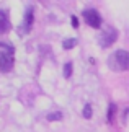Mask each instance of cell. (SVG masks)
I'll return each instance as SVG.
<instances>
[{"instance_id":"5b68a950","label":"cell","mask_w":129,"mask_h":132,"mask_svg":"<svg viewBox=\"0 0 129 132\" xmlns=\"http://www.w3.org/2000/svg\"><path fill=\"white\" fill-rule=\"evenodd\" d=\"M13 67V57L12 54L0 52V72H8Z\"/></svg>"},{"instance_id":"8992f818","label":"cell","mask_w":129,"mask_h":132,"mask_svg":"<svg viewBox=\"0 0 129 132\" xmlns=\"http://www.w3.org/2000/svg\"><path fill=\"white\" fill-rule=\"evenodd\" d=\"M10 28V24H8V20H7V12H0V34L5 33L7 29Z\"/></svg>"},{"instance_id":"7a4b0ae2","label":"cell","mask_w":129,"mask_h":132,"mask_svg":"<svg viewBox=\"0 0 129 132\" xmlns=\"http://www.w3.org/2000/svg\"><path fill=\"white\" fill-rule=\"evenodd\" d=\"M116 38H118L116 29H115V28H111V26H108V28L103 29L101 34L98 36V43H100L101 47H110V46L116 41Z\"/></svg>"},{"instance_id":"9c48e42d","label":"cell","mask_w":129,"mask_h":132,"mask_svg":"<svg viewBox=\"0 0 129 132\" xmlns=\"http://www.w3.org/2000/svg\"><path fill=\"white\" fill-rule=\"evenodd\" d=\"M84 118L85 119H90L92 118V106L90 104H85V108H84Z\"/></svg>"},{"instance_id":"30bf717a","label":"cell","mask_w":129,"mask_h":132,"mask_svg":"<svg viewBox=\"0 0 129 132\" xmlns=\"http://www.w3.org/2000/svg\"><path fill=\"white\" fill-rule=\"evenodd\" d=\"M115 109H116V106L111 103V104H110V108H108V121H110V122L113 121V116H115Z\"/></svg>"},{"instance_id":"7c38bea8","label":"cell","mask_w":129,"mask_h":132,"mask_svg":"<svg viewBox=\"0 0 129 132\" xmlns=\"http://www.w3.org/2000/svg\"><path fill=\"white\" fill-rule=\"evenodd\" d=\"M72 26L79 28V20H77V16H72Z\"/></svg>"},{"instance_id":"ba28073f","label":"cell","mask_w":129,"mask_h":132,"mask_svg":"<svg viewBox=\"0 0 129 132\" xmlns=\"http://www.w3.org/2000/svg\"><path fill=\"white\" fill-rule=\"evenodd\" d=\"M70 75H72V62H67V64L64 65V77L69 78Z\"/></svg>"},{"instance_id":"8fae6325","label":"cell","mask_w":129,"mask_h":132,"mask_svg":"<svg viewBox=\"0 0 129 132\" xmlns=\"http://www.w3.org/2000/svg\"><path fill=\"white\" fill-rule=\"evenodd\" d=\"M59 119H62V114L60 113H51L48 116V121H59Z\"/></svg>"},{"instance_id":"52a82bcc","label":"cell","mask_w":129,"mask_h":132,"mask_svg":"<svg viewBox=\"0 0 129 132\" xmlns=\"http://www.w3.org/2000/svg\"><path fill=\"white\" fill-rule=\"evenodd\" d=\"M75 46H77V39H74V38L65 39V41L62 43V47L64 49H72V47H75Z\"/></svg>"},{"instance_id":"277c9868","label":"cell","mask_w":129,"mask_h":132,"mask_svg":"<svg viewBox=\"0 0 129 132\" xmlns=\"http://www.w3.org/2000/svg\"><path fill=\"white\" fill-rule=\"evenodd\" d=\"M82 15H84V20L92 28H100L101 26V16L95 8H85Z\"/></svg>"},{"instance_id":"6da1fadb","label":"cell","mask_w":129,"mask_h":132,"mask_svg":"<svg viewBox=\"0 0 129 132\" xmlns=\"http://www.w3.org/2000/svg\"><path fill=\"white\" fill-rule=\"evenodd\" d=\"M108 67L116 72H123V70H129V52L127 51H115L110 57H108Z\"/></svg>"},{"instance_id":"3957f363","label":"cell","mask_w":129,"mask_h":132,"mask_svg":"<svg viewBox=\"0 0 129 132\" xmlns=\"http://www.w3.org/2000/svg\"><path fill=\"white\" fill-rule=\"evenodd\" d=\"M33 8H26V12H25V16H23V23L20 24V26L17 28V33L21 34V36H25V34H28L29 31H31V24H33Z\"/></svg>"}]
</instances>
